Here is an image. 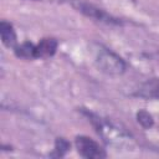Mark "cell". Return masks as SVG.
I'll list each match as a JSON object with an SVG mask.
<instances>
[{
	"instance_id": "5b68a950",
	"label": "cell",
	"mask_w": 159,
	"mask_h": 159,
	"mask_svg": "<svg viewBox=\"0 0 159 159\" xmlns=\"http://www.w3.org/2000/svg\"><path fill=\"white\" fill-rule=\"evenodd\" d=\"M58 42L53 37H45L36 45V58L52 57L57 51Z\"/></svg>"
},
{
	"instance_id": "8992f818",
	"label": "cell",
	"mask_w": 159,
	"mask_h": 159,
	"mask_svg": "<svg viewBox=\"0 0 159 159\" xmlns=\"http://www.w3.org/2000/svg\"><path fill=\"white\" fill-rule=\"evenodd\" d=\"M0 35L2 43L9 48H15L17 46L16 41V32L12 27V25L5 20L0 22Z\"/></svg>"
},
{
	"instance_id": "6da1fadb",
	"label": "cell",
	"mask_w": 159,
	"mask_h": 159,
	"mask_svg": "<svg viewBox=\"0 0 159 159\" xmlns=\"http://www.w3.org/2000/svg\"><path fill=\"white\" fill-rule=\"evenodd\" d=\"M84 114L89 118V120L93 124V127L96 128L97 133L102 137V139L108 145H112L117 149L133 147V144H134L133 137L127 130L118 127L116 123H113L108 119H103L88 111H86Z\"/></svg>"
},
{
	"instance_id": "277c9868",
	"label": "cell",
	"mask_w": 159,
	"mask_h": 159,
	"mask_svg": "<svg viewBox=\"0 0 159 159\" xmlns=\"http://www.w3.org/2000/svg\"><path fill=\"white\" fill-rule=\"evenodd\" d=\"M75 144L77 148V152L81 157L87 158V159H101L106 158L107 154L104 149L99 147V144L93 140L89 137L86 135H78L75 139Z\"/></svg>"
},
{
	"instance_id": "9c48e42d",
	"label": "cell",
	"mask_w": 159,
	"mask_h": 159,
	"mask_svg": "<svg viewBox=\"0 0 159 159\" xmlns=\"http://www.w3.org/2000/svg\"><path fill=\"white\" fill-rule=\"evenodd\" d=\"M70 149V143L65 138H57L55 142V149H53V157H63L67 150Z\"/></svg>"
},
{
	"instance_id": "ba28073f",
	"label": "cell",
	"mask_w": 159,
	"mask_h": 159,
	"mask_svg": "<svg viewBox=\"0 0 159 159\" xmlns=\"http://www.w3.org/2000/svg\"><path fill=\"white\" fill-rule=\"evenodd\" d=\"M15 55L20 58H26V60H32L36 58V45L32 42L25 41L21 45H17L15 48Z\"/></svg>"
},
{
	"instance_id": "3957f363",
	"label": "cell",
	"mask_w": 159,
	"mask_h": 159,
	"mask_svg": "<svg viewBox=\"0 0 159 159\" xmlns=\"http://www.w3.org/2000/svg\"><path fill=\"white\" fill-rule=\"evenodd\" d=\"M71 5L78 12H81L82 15H84V16L94 20V21H98V22H102V24H107V25H122V21L119 19L113 17L112 15H109L108 12H106L103 9H99L96 5L89 4L87 1H83V0H73L71 2Z\"/></svg>"
},
{
	"instance_id": "52a82bcc",
	"label": "cell",
	"mask_w": 159,
	"mask_h": 159,
	"mask_svg": "<svg viewBox=\"0 0 159 159\" xmlns=\"http://www.w3.org/2000/svg\"><path fill=\"white\" fill-rule=\"evenodd\" d=\"M137 94L143 98H159V80L153 78L145 82Z\"/></svg>"
},
{
	"instance_id": "7a4b0ae2",
	"label": "cell",
	"mask_w": 159,
	"mask_h": 159,
	"mask_svg": "<svg viewBox=\"0 0 159 159\" xmlns=\"http://www.w3.org/2000/svg\"><path fill=\"white\" fill-rule=\"evenodd\" d=\"M92 53H93V61L97 68L103 73H107L111 76H119L125 72L127 70L125 61L119 55L109 50L108 47L101 43H93Z\"/></svg>"
},
{
	"instance_id": "30bf717a",
	"label": "cell",
	"mask_w": 159,
	"mask_h": 159,
	"mask_svg": "<svg viewBox=\"0 0 159 159\" xmlns=\"http://www.w3.org/2000/svg\"><path fill=\"white\" fill-rule=\"evenodd\" d=\"M137 120L143 128H150L153 125V123H154L153 117L144 109H142V111H139L137 113Z\"/></svg>"
}]
</instances>
